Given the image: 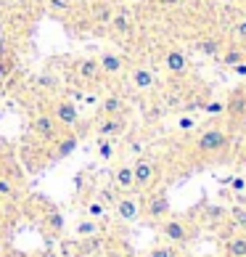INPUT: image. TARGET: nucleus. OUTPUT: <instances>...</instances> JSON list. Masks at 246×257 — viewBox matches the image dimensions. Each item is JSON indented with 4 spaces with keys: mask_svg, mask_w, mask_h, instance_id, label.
<instances>
[{
    "mask_svg": "<svg viewBox=\"0 0 246 257\" xmlns=\"http://www.w3.org/2000/svg\"><path fill=\"white\" fill-rule=\"evenodd\" d=\"M228 146V133L225 127H206L201 136L196 138V154L198 157H212Z\"/></svg>",
    "mask_w": 246,
    "mask_h": 257,
    "instance_id": "1",
    "label": "nucleus"
},
{
    "mask_svg": "<svg viewBox=\"0 0 246 257\" xmlns=\"http://www.w3.org/2000/svg\"><path fill=\"white\" fill-rule=\"evenodd\" d=\"M61 130H64V127L56 122V117H53L51 111H40V114L32 119V133H35L40 141H45V144H53V141L61 136Z\"/></svg>",
    "mask_w": 246,
    "mask_h": 257,
    "instance_id": "2",
    "label": "nucleus"
},
{
    "mask_svg": "<svg viewBox=\"0 0 246 257\" xmlns=\"http://www.w3.org/2000/svg\"><path fill=\"white\" fill-rule=\"evenodd\" d=\"M51 114L56 117V122H59L61 127H74L80 122V111H77V106H74L72 101H66V98H59L53 103V109H51Z\"/></svg>",
    "mask_w": 246,
    "mask_h": 257,
    "instance_id": "3",
    "label": "nucleus"
},
{
    "mask_svg": "<svg viewBox=\"0 0 246 257\" xmlns=\"http://www.w3.org/2000/svg\"><path fill=\"white\" fill-rule=\"evenodd\" d=\"M132 173H135V188L138 191H146V188H151L156 180V165L151 159H138L135 165H132Z\"/></svg>",
    "mask_w": 246,
    "mask_h": 257,
    "instance_id": "4",
    "label": "nucleus"
},
{
    "mask_svg": "<svg viewBox=\"0 0 246 257\" xmlns=\"http://www.w3.org/2000/svg\"><path fill=\"white\" fill-rule=\"evenodd\" d=\"M162 236L172 244H185L191 239V228H188L183 220H175V217H164L162 223Z\"/></svg>",
    "mask_w": 246,
    "mask_h": 257,
    "instance_id": "5",
    "label": "nucleus"
},
{
    "mask_svg": "<svg viewBox=\"0 0 246 257\" xmlns=\"http://www.w3.org/2000/svg\"><path fill=\"white\" fill-rule=\"evenodd\" d=\"M146 215H148V220H164V217H169V196H167V191L151 194L148 204H146Z\"/></svg>",
    "mask_w": 246,
    "mask_h": 257,
    "instance_id": "6",
    "label": "nucleus"
},
{
    "mask_svg": "<svg viewBox=\"0 0 246 257\" xmlns=\"http://www.w3.org/2000/svg\"><path fill=\"white\" fill-rule=\"evenodd\" d=\"M225 111L230 114V119H233V122L246 119V88H235V90H230L228 101H225Z\"/></svg>",
    "mask_w": 246,
    "mask_h": 257,
    "instance_id": "7",
    "label": "nucleus"
},
{
    "mask_svg": "<svg viewBox=\"0 0 246 257\" xmlns=\"http://www.w3.org/2000/svg\"><path fill=\"white\" fill-rule=\"evenodd\" d=\"M127 127V119H125V114H117V117H101L98 119V136L101 138H114V136H122Z\"/></svg>",
    "mask_w": 246,
    "mask_h": 257,
    "instance_id": "8",
    "label": "nucleus"
},
{
    "mask_svg": "<svg viewBox=\"0 0 246 257\" xmlns=\"http://www.w3.org/2000/svg\"><path fill=\"white\" fill-rule=\"evenodd\" d=\"M162 64H164V69L169 72V74H177V77H180V74H185L188 72V56L180 51V48H169L167 53H164V59H162Z\"/></svg>",
    "mask_w": 246,
    "mask_h": 257,
    "instance_id": "9",
    "label": "nucleus"
},
{
    "mask_svg": "<svg viewBox=\"0 0 246 257\" xmlns=\"http://www.w3.org/2000/svg\"><path fill=\"white\" fill-rule=\"evenodd\" d=\"M98 66H101V72L106 74V77H117V74H122L125 72V59H122L119 53H111V51H106V53H101L98 56Z\"/></svg>",
    "mask_w": 246,
    "mask_h": 257,
    "instance_id": "10",
    "label": "nucleus"
},
{
    "mask_svg": "<svg viewBox=\"0 0 246 257\" xmlns=\"http://www.w3.org/2000/svg\"><path fill=\"white\" fill-rule=\"evenodd\" d=\"M220 59V64L225 66V69H233L235 64H241L246 61V48H243V43H235V45H225V51L217 56Z\"/></svg>",
    "mask_w": 246,
    "mask_h": 257,
    "instance_id": "11",
    "label": "nucleus"
},
{
    "mask_svg": "<svg viewBox=\"0 0 246 257\" xmlns=\"http://www.w3.org/2000/svg\"><path fill=\"white\" fill-rule=\"evenodd\" d=\"M77 74H80V80L96 85L101 80L103 72H101V66H98V59H80L77 61Z\"/></svg>",
    "mask_w": 246,
    "mask_h": 257,
    "instance_id": "12",
    "label": "nucleus"
},
{
    "mask_svg": "<svg viewBox=\"0 0 246 257\" xmlns=\"http://www.w3.org/2000/svg\"><path fill=\"white\" fill-rule=\"evenodd\" d=\"M130 80H132V88L140 90V93H146V90H151L156 85V77H154V72H151L148 66H135Z\"/></svg>",
    "mask_w": 246,
    "mask_h": 257,
    "instance_id": "13",
    "label": "nucleus"
},
{
    "mask_svg": "<svg viewBox=\"0 0 246 257\" xmlns=\"http://www.w3.org/2000/svg\"><path fill=\"white\" fill-rule=\"evenodd\" d=\"M127 111V103L122 96H106L98 103V114L101 117H117V114H125Z\"/></svg>",
    "mask_w": 246,
    "mask_h": 257,
    "instance_id": "14",
    "label": "nucleus"
},
{
    "mask_svg": "<svg viewBox=\"0 0 246 257\" xmlns=\"http://www.w3.org/2000/svg\"><path fill=\"white\" fill-rule=\"evenodd\" d=\"M109 30L114 35H119V37L132 35V14L130 11H117L114 16H111V22H109Z\"/></svg>",
    "mask_w": 246,
    "mask_h": 257,
    "instance_id": "15",
    "label": "nucleus"
},
{
    "mask_svg": "<svg viewBox=\"0 0 246 257\" xmlns=\"http://www.w3.org/2000/svg\"><path fill=\"white\" fill-rule=\"evenodd\" d=\"M114 207H117V215L122 217V220H127V223L138 220V215H140V207H138V202H135L132 196H122V199H117Z\"/></svg>",
    "mask_w": 246,
    "mask_h": 257,
    "instance_id": "16",
    "label": "nucleus"
},
{
    "mask_svg": "<svg viewBox=\"0 0 246 257\" xmlns=\"http://www.w3.org/2000/svg\"><path fill=\"white\" fill-rule=\"evenodd\" d=\"M56 144V159H64V157H69L74 149H77V144H80V138L74 136V133H64V136H59L53 141Z\"/></svg>",
    "mask_w": 246,
    "mask_h": 257,
    "instance_id": "17",
    "label": "nucleus"
},
{
    "mask_svg": "<svg viewBox=\"0 0 246 257\" xmlns=\"http://www.w3.org/2000/svg\"><path fill=\"white\" fill-rule=\"evenodd\" d=\"M114 183L119 191H132L135 188V173H132V167H119L117 173H114Z\"/></svg>",
    "mask_w": 246,
    "mask_h": 257,
    "instance_id": "18",
    "label": "nucleus"
},
{
    "mask_svg": "<svg viewBox=\"0 0 246 257\" xmlns=\"http://www.w3.org/2000/svg\"><path fill=\"white\" fill-rule=\"evenodd\" d=\"M225 254L228 257H246V236L238 233V236H230L225 241Z\"/></svg>",
    "mask_w": 246,
    "mask_h": 257,
    "instance_id": "19",
    "label": "nucleus"
},
{
    "mask_svg": "<svg viewBox=\"0 0 246 257\" xmlns=\"http://www.w3.org/2000/svg\"><path fill=\"white\" fill-rule=\"evenodd\" d=\"M196 48L201 51L204 56H212V59H217V56L222 53V45H220V40H217V37H204V40L196 43Z\"/></svg>",
    "mask_w": 246,
    "mask_h": 257,
    "instance_id": "20",
    "label": "nucleus"
},
{
    "mask_svg": "<svg viewBox=\"0 0 246 257\" xmlns=\"http://www.w3.org/2000/svg\"><path fill=\"white\" fill-rule=\"evenodd\" d=\"M45 228L53 233V236H59V233H64V215L59 212V209H51L48 215H45Z\"/></svg>",
    "mask_w": 246,
    "mask_h": 257,
    "instance_id": "21",
    "label": "nucleus"
},
{
    "mask_svg": "<svg viewBox=\"0 0 246 257\" xmlns=\"http://www.w3.org/2000/svg\"><path fill=\"white\" fill-rule=\"evenodd\" d=\"M14 66H16V61H14V56L8 53L6 48H0V85H3V82L8 80V74L14 72Z\"/></svg>",
    "mask_w": 246,
    "mask_h": 257,
    "instance_id": "22",
    "label": "nucleus"
},
{
    "mask_svg": "<svg viewBox=\"0 0 246 257\" xmlns=\"http://www.w3.org/2000/svg\"><path fill=\"white\" fill-rule=\"evenodd\" d=\"M74 231H77V236H82V239H88V236H96L101 231V225H98V220H93V217H85V220L77 223Z\"/></svg>",
    "mask_w": 246,
    "mask_h": 257,
    "instance_id": "23",
    "label": "nucleus"
},
{
    "mask_svg": "<svg viewBox=\"0 0 246 257\" xmlns=\"http://www.w3.org/2000/svg\"><path fill=\"white\" fill-rule=\"evenodd\" d=\"M111 16H114V11H111L109 6H103V3L93 8V19H96V24H106V27H109Z\"/></svg>",
    "mask_w": 246,
    "mask_h": 257,
    "instance_id": "24",
    "label": "nucleus"
},
{
    "mask_svg": "<svg viewBox=\"0 0 246 257\" xmlns=\"http://www.w3.org/2000/svg\"><path fill=\"white\" fill-rule=\"evenodd\" d=\"M98 157L101 159H111V157H114V141H111V138H101L98 141Z\"/></svg>",
    "mask_w": 246,
    "mask_h": 257,
    "instance_id": "25",
    "label": "nucleus"
},
{
    "mask_svg": "<svg viewBox=\"0 0 246 257\" xmlns=\"http://www.w3.org/2000/svg\"><path fill=\"white\" fill-rule=\"evenodd\" d=\"M85 212H88V217H93V220H98V217L106 215V204L98 199V202H90L88 207H85Z\"/></svg>",
    "mask_w": 246,
    "mask_h": 257,
    "instance_id": "26",
    "label": "nucleus"
},
{
    "mask_svg": "<svg viewBox=\"0 0 246 257\" xmlns=\"http://www.w3.org/2000/svg\"><path fill=\"white\" fill-rule=\"evenodd\" d=\"M148 257H177V252L169 244H162V246H154V249L148 252Z\"/></svg>",
    "mask_w": 246,
    "mask_h": 257,
    "instance_id": "27",
    "label": "nucleus"
},
{
    "mask_svg": "<svg viewBox=\"0 0 246 257\" xmlns=\"http://www.w3.org/2000/svg\"><path fill=\"white\" fill-rule=\"evenodd\" d=\"M230 220H233V225L246 228V209H241V207H233V209H230Z\"/></svg>",
    "mask_w": 246,
    "mask_h": 257,
    "instance_id": "28",
    "label": "nucleus"
},
{
    "mask_svg": "<svg viewBox=\"0 0 246 257\" xmlns=\"http://www.w3.org/2000/svg\"><path fill=\"white\" fill-rule=\"evenodd\" d=\"M204 111L212 114V117H217V114L225 111V101H206V103H204Z\"/></svg>",
    "mask_w": 246,
    "mask_h": 257,
    "instance_id": "29",
    "label": "nucleus"
},
{
    "mask_svg": "<svg viewBox=\"0 0 246 257\" xmlns=\"http://www.w3.org/2000/svg\"><path fill=\"white\" fill-rule=\"evenodd\" d=\"M0 196H6V199H14L16 196V188H14V183L8 178H0Z\"/></svg>",
    "mask_w": 246,
    "mask_h": 257,
    "instance_id": "30",
    "label": "nucleus"
},
{
    "mask_svg": "<svg viewBox=\"0 0 246 257\" xmlns=\"http://www.w3.org/2000/svg\"><path fill=\"white\" fill-rule=\"evenodd\" d=\"M233 35H235V40H238V43H246V16L233 24Z\"/></svg>",
    "mask_w": 246,
    "mask_h": 257,
    "instance_id": "31",
    "label": "nucleus"
},
{
    "mask_svg": "<svg viewBox=\"0 0 246 257\" xmlns=\"http://www.w3.org/2000/svg\"><path fill=\"white\" fill-rule=\"evenodd\" d=\"M193 127H196V119L191 117V114H185V117H180V119H177V130L188 133V130H193Z\"/></svg>",
    "mask_w": 246,
    "mask_h": 257,
    "instance_id": "32",
    "label": "nucleus"
},
{
    "mask_svg": "<svg viewBox=\"0 0 246 257\" xmlns=\"http://www.w3.org/2000/svg\"><path fill=\"white\" fill-rule=\"evenodd\" d=\"M230 188H233V191H243V188H246V180H243V178H233V180H230Z\"/></svg>",
    "mask_w": 246,
    "mask_h": 257,
    "instance_id": "33",
    "label": "nucleus"
},
{
    "mask_svg": "<svg viewBox=\"0 0 246 257\" xmlns=\"http://www.w3.org/2000/svg\"><path fill=\"white\" fill-rule=\"evenodd\" d=\"M235 77H246V61H241V64H235L233 69H230Z\"/></svg>",
    "mask_w": 246,
    "mask_h": 257,
    "instance_id": "34",
    "label": "nucleus"
},
{
    "mask_svg": "<svg viewBox=\"0 0 246 257\" xmlns=\"http://www.w3.org/2000/svg\"><path fill=\"white\" fill-rule=\"evenodd\" d=\"M156 3L162 6V8H175V6H180L183 0H156Z\"/></svg>",
    "mask_w": 246,
    "mask_h": 257,
    "instance_id": "35",
    "label": "nucleus"
},
{
    "mask_svg": "<svg viewBox=\"0 0 246 257\" xmlns=\"http://www.w3.org/2000/svg\"><path fill=\"white\" fill-rule=\"evenodd\" d=\"M238 162H241V167H246V149L241 151V157H238Z\"/></svg>",
    "mask_w": 246,
    "mask_h": 257,
    "instance_id": "36",
    "label": "nucleus"
},
{
    "mask_svg": "<svg viewBox=\"0 0 246 257\" xmlns=\"http://www.w3.org/2000/svg\"><path fill=\"white\" fill-rule=\"evenodd\" d=\"M243 11H246V0H243Z\"/></svg>",
    "mask_w": 246,
    "mask_h": 257,
    "instance_id": "37",
    "label": "nucleus"
}]
</instances>
